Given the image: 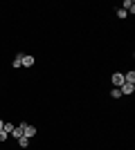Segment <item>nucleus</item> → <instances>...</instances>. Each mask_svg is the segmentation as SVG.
Masks as SVG:
<instances>
[{
    "mask_svg": "<svg viewBox=\"0 0 135 150\" xmlns=\"http://www.w3.org/2000/svg\"><path fill=\"white\" fill-rule=\"evenodd\" d=\"M7 137H9V134H7L5 130H0V144H2V141H7Z\"/></svg>",
    "mask_w": 135,
    "mask_h": 150,
    "instance_id": "13",
    "label": "nucleus"
},
{
    "mask_svg": "<svg viewBox=\"0 0 135 150\" xmlns=\"http://www.w3.org/2000/svg\"><path fill=\"white\" fill-rule=\"evenodd\" d=\"M34 134H36V128H34V125H29V123H25V137L32 139Z\"/></svg>",
    "mask_w": 135,
    "mask_h": 150,
    "instance_id": "5",
    "label": "nucleus"
},
{
    "mask_svg": "<svg viewBox=\"0 0 135 150\" xmlns=\"http://www.w3.org/2000/svg\"><path fill=\"white\" fill-rule=\"evenodd\" d=\"M18 146H20V148H27V146H29V139H27V137H20L18 139Z\"/></svg>",
    "mask_w": 135,
    "mask_h": 150,
    "instance_id": "9",
    "label": "nucleus"
},
{
    "mask_svg": "<svg viewBox=\"0 0 135 150\" xmlns=\"http://www.w3.org/2000/svg\"><path fill=\"white\" fill-rule=\"evenodd\" d=\"M14 67H20V65H23V54H18V56L14 58V63H11Z\"/></svg>",
    "mask_w": 135,
    "mask_h": 150,
    "instance_id": "8",
    "label": "nucleus"
},
{
    "mask_svg": "<svg viewBox=\"0 0 135 150\" xmlns=\"http://www.w3.org/2000/svg\"><path fill=\"white\" fill-rule=\"evenodd\" d=\"M11 137H16V139L25 137V123H18V125H14V130H11Z\"/></svg>",
    "mask_w": 135,
    "mask_h": 150,
    "instance_id": "1",
    "label": "nucleus"
},
{
    "mask_svg": "<svg viewBox=\"0 0 135 150\" xmlns=\"http://www.w3.org/2000/svg\"><path fill=\"white\" fill-rule=\"evenodd\" d=\"M124 83H133V85H135V72H133V69L124 74Z\"/></svg>",
    "mask_w": 135,
    "mask_h": 150,
    "instance_id": "6",
    "label": "nucleus"
},
{
    "mask_svg": "<svg viewBox=\"0 0 135 150\" xmlns=\"http://www.w3.org/2000/svg\"><path fill=\"white\" fill-rule=\"evenodd\" d=\"M2 125H5V121H2V119H0V130H2Z\"/></svg>",
    "mask_w": 135,
    "mask_h": 150,
    "instance_id": "14",
    "label": "nucleus"
},
{
    "mask_svg": "<svg viewBox=\"0 0 135 150\" xmlns=\"http://www.w3.org/2000/svg\"><path fill=\"white\" fill-rule=\"evenodd\" d=\"M23 65H25V67H32V65H34V56L25 54V56H23Z\"/></svg>",
    "mask_w": 135,
    "mask_h": 150,
    "instance_id": "7",
    "label": "nucleus"
},
{
    "mask_svg": "<svg viewBox=\"0 0 135 150\" xmlns=\"http://www.w3.org/2000/svg\"><path fill=\"white\" fill-rule=\"evenodd\" d=\"M126 16H129V13L124 11V9H117V18H126Z\"/></svg>",
    "mask_w": 135,
    "mask_h": 150,
    "instance_id": "12",
    "label": "nucleus"
},
{
    "mask_svg": "<svg viewBox=\"0 0 135 150\" xmlns=\"http://www.w3.org/2000/svg\"><path fill=\"white\" fill-rule=\"evenodd\" d=\"M119 92H122V96H131V94L135 92V85L133 83H124L122 88H119Z\"/></svg>",
    "mask_w": 135,
    "mask_h": 150,
    "instance_id": "2",
    "label": "nucleus"
},
{
    "mask_svg": "<svg viewBox=\"0 0 135 150\" xmlns=\"http://www.w3.org/2000/svg\"><path fill=\"white\" fill-rule=\"evenodd\" d=\"M122 9H124L126 13H135V2H133V0H124Z\"/></svg>",
    "mask_w": 135,
    "mask_h": 150,
    "instance_id": "4",
    "label": "nucleus"
},
{
    "mask_svg": "<svg viewBox=\"0 0 135 150\" xmlns=\"http://www.w3.org/2000/svg\"><path fill=\"white\" fill-rule=\"evenodd\" d=\"M113 85H115V88H122L124 85V74L122 72H115V74H113Z\"/></svg>",
    "mask_w": 135,
    "mask_h": 150,
    "instance_id": "3",
    "label": "nucleus"
},
{
    "mask_svg": "<svg viewBox=\"0 0 135 150\" xmlns=\"http://www.w3.org/2000/svg\"><path fill=\"white\" fill-rule=\"evenodd\" d=\"M2 130H5L7 134H11V130H14V123H5V125H2Z\"/></svg>",
    "mask_w": 135,
    "mask_h": 150,
    "instance_id": "11",
    "label": "nucleus"
},
{
    "mask_svg": "<svg viewBox=\"0 0 135 150\" xmlns=\"http://www.w3.org/2000/svg\"><path fill=\"white\" fill-rule=\"evenodd\" d=\"M110 96H113V99H119V96H122V92H119V88H113V92H110Z\"/></svg>",
    "mask_w": 135,
    "mask_h": 150,
    "instance_id": "10",
    "label": "nucleus"
}]
</instances>
